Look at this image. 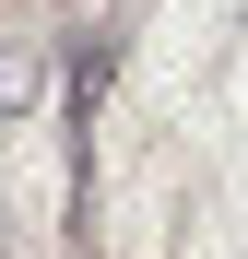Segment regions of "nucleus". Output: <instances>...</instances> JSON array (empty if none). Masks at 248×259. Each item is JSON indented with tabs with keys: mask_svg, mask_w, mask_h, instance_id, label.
Listing matches in <instances>:
<instances>
[{
	"mask_svg": "<svg viewBox=\"0 0 248 259\" xmlns=\"http://www.w3.org/2000/svg\"><path fill=\"white\" fill-rule=\"evenodd\" d=\"M48 95V48H0V118H24Z\"/></svg>",
	"mask_w": 248,
	"mask_h": 259,
	"instance_id": "obj_1",
	"label": "nucleus"
}]
</instances>
